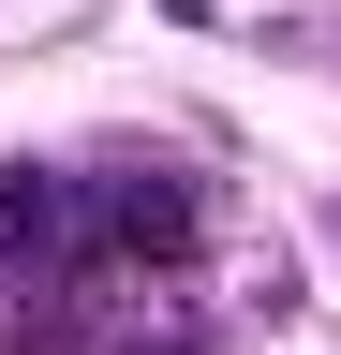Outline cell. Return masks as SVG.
I'll return each mask as SVG.
<instances>
[{
    "mask_svg": "<svg viewBox=\"0 0 341 355\" xmlns=\"http://www.w3.org/2000/svg\"><path fill=\"white\" fill-rule=\"evenodd\" d=\"M326 237H341V207H326Z\"/></svg>",
    "mask_w": 341,
    "mask_h": 355,
    "instance_id": "cell-4",
    "label": "cell"
},
{
    "mask_svg": "<svg viewBox=\"0 0 341 355\" xmlns=\"http://www.w3.org/2000/svg\"><path fill=\"white\" fill-rule=\"evenodd\" d=\"M0 252H30V266L90 252V178L74 163H0Z\"/></svg>",
    "mask_w": 341,
    "mask_h": 355,
    "instance_id": "cell-2",
    "label": "cell"
},
{
    "mask_svg": "<svg viewBox=\"0 0 341 355\" xmlns=\"http://www.w3.org/2000/svg\"><path fill=\"white\" fill-rule=\"evenodd\" d=\"M208 237V193L178 163H119V178H90V252H193Z\"/></svg>",
    "mask_w": 341,
    "mask_h": 355,
    "instance_id": "cell-1",
    "label": "cell"
},
{
    "mask_svg": "<svg viewBox=\"0 0 341 355\" xmlns=\"http://www.w3.org/2000/svg\"><path fill=\"white\" fill-rule=\"evenodd\" d=\"M119 355H208L193 326H134V340H119Z\"/></svg>",
    "mask_w": 341,
    "mask_h": 355,
    "instance_id": "cell-3",
    "label": "cell"
}]
</instances>
